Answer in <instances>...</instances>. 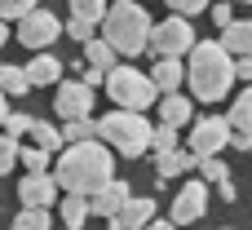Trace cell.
Returning <instances> with one entry per match:
<instances>
[{"mask_svg":"<svg viewBox=\"0 0 252 230\" xmlns=\"http://www.w3.org/2000/svg\"><path fill=\"white\" fill-rule=\"evenodd\" d=\"M58 182L71 195H97L106 182H115V146H106L102 137L89 142H66V155H58Z\"/></svg>","mask_w":252,"mask_h":230,"instance_id":"cell-1","label":"cell"},{"mask_svg":"<svg viewBox=\"0 0 252 230\" xmlns=\"http://www.w3.org/2000/svg\"><path fill=\"white\" fill-rule=\"evenodd\" d=\"M239 80L235 71V53L221 40H199L190 49V66H186V84L199 102H221L230 93V84Z\"/></svg>","mask_w":252,"mask_h":230,"instance_id":"cell-2","label":"cell"},{"mask_svg":"<svg viewBox=\"0 0 252 230\" xmlns=\"http://www.w3.org/2000/svg\"><path fill=\"white\" fill-rule=\"evenodd\" d=\"M151 31H155V22H151L146 4H137V0H115L106 9V18H102V35L120 49V58L146 53L151 49Z\"/></svg>","mask_w":252,"mask_h":230,"instance_id":"cell-3","label":"cell"},{"mask_svg":"<svg viewBox=\"0 0 252 230\" xmlns=\"http://www.w3.org/2000/svg\"><path fill=\"white\" fill-rule=\"evenodd\" d=\"M97 137L106 146H115V155H124V160H137V155L155 151V124L142 111H128V106L106 111L97 120Z\"/></svg>","mask_w":252,"mask_h":230,"instance_id":"cell-4","label":"cell"},{"mask_svg":"<svg viewBox=\"0 0 252 230\" xmlns=\"http://www.w3.org/2000/svg\"><path fill=\"white\" fill-rule=\"evenodd\" d=\"M102 89H106V98H111L115 106H128V111H146L151 102L164 98L159 84H155V75H142L137 66H115Z\"/></svg>","mask_w":252,"mask_h":230,"instance_id":"cell-5","label":"cell"},{"mask_svg":"<svg viewBox=\"0 0 252 230\" xmlns=\"http://www.w3.org/2000/svg\"><path fill=\"white\" fill-rule=\"evenodd\" d=\"M199 40H195V27H190V18L186 13H173V18H164V22H155V31H151V58H182V53H190Z\"/></svg>","mask_w":252,"mask_h":230,"instance_id":"cell-6","label":"cell"},{"mask_svg":"<svg viewBox=\"0 0 252 230\" xmlns=\"http://www.w3.org/2000/svg\"><path fill=\"white\" fill-rule=\"evenodd\" d=\"M230 137H235L230 115H204L190 124V151L195 155H221L230 146Z\"/></svg>","mask_w":252,"mask_h":230,"instance_id":"cell-7","label":"cell"},{"mask_svg":"<svg viewBox=\"0 0 252 230\" xmlns=\"http://www.w3.org/2000/svg\"><path fill=\"white\" fill-rule=\"evenodd\" d=\"M62 31H66L62 18L49 13V9H31L27 18H18V44L22 49H49Z\"/></svg>","mask_w":252,"mask_h":230,"instance_id":"cell-8","label":"cell"},{"mask_svg":"<svg viewBox=\"0 0 252 230\" xmlns=\"http://www.w3.org/2000/svg\"><path fill=\"white\" fill-rule=\"evenodd\" d=\"M53 111H58L62 120H84V115H93V84H89V80H66V84H58Z\"/></svg>","mask_w":252,"mask_h":230,"instance_id":"cell-9","label":"cell"},{"mask_svg":"<svg viewBox=\"0 0 252 230\" xmlns=\"http://www.w3.org/2000/svg\"><path fill=\"white\" fill-rule=\"evenodd\" d=\"M208 186L213 182H204V177H195V182H186L177 195H173V222L177 226H190V222H199L204 213H208Z\"/></svg>","mask_w":252,"mask_h":230,"instance_id":"cell-10","label":"cell"},{"mask_svg":"<svg viewBox=\"0 0 252 230\" xmlns=\"http://www.w3.org/2000/svg\"><path fill=\"white\" fill-rule=\"evenodd\" d=\"M58 191H62L58 173H27L22 186H18V199H22L27 208H53Z\"/></svg>","mask_w":252,"mask_h":230,"instance_id":"cell-11","label":"cell"},{"mask_svg":"<svg viewBox=\"0 0 252 230\" xmlns=\"http://www.w3.org/2000/svg\"><path fill=\"white\" fill-rule=\"evenodd\" d=\"M128 199H133V186L115 177V182H106V186H102V191H97L89 204H93V217H106V222H115V217H120V208H124Z\"/></svg>","mask_w":252,"mask_h":230,"instance_id":"cell-12","label":"cell"},{"mask_svg":"<svg viewBox=\"0 0 252 230\" xmlns=\"http://www.w3.org/2000/svg\"><path fill=\"white\" fill-rule=\"evenodd\" d=\"M155 168H159V177H182V173H190V168H199V155L186 146H177V151H155Z\"/></svg>","mask_w":252,"mask_h":230,"instance_id":"cell-13","label":"cell"},{"mask_svg":"<svg viewBox=\"0 0 252 230\" xmlns=\"http://www.w3.org/2000/svg\"><path fill=\"white\" fill-rule=\"evenodd\" d=\"M115 222H120L124 230H146L151 222H155V199H151V195H142V199L133 195V199L120 208V217H115Z\"/></svg>","mask_w":252,"mask_h":230,"instance_id":"cell-14","label":"cell"},{"mask_svg":"<svg viewBox=\"0 0 252 230\" xmlns=\"http://www.w3.org/2000/svg\"><path fill=\"white\" fill-rule=\"evenodd\" d=\"M159 120H168V124H195V102L186 98V93H164L159 98Z\"/></svg>","mask_w":252,"mask_h":230,"instance_id":"cell-15","label":"cell"},{"mask_svg":"<svg viewBox=\"0 0 252 230\" xmlns=\"http://www.w3.org/2000/svg\"><path fill=\"white\" fill-rule=\"evenodd\" d=\"M27 75H31V84L40 89V84H62V62L53 58V53H35L31 62H27Z\"/></svg>","mask_w":252,"mask_h":230,"instance_id":"cell-16","label":"cell"},{"mask_svg":"<svg viewBox=\"0 0 252 230\" xmlns=\"http://www.w3.org/2000/svg\"><path fill=\"white\" fill-rule=\"evenodd\" d=\"M58 217H62V226H66V230H80L89 217H93V204H89V195H71V191H66V199L58 204Z\"/></svg>","mask_w":252,"mask_h":230,"instance_id":"cell-17","label":"cell"},{"mask_svg":"<svg viewBox=\"0 0 252 230\" xmlns=\"http://www.w3.org/2000/svg\"><path fill=\"white\" fill-rule=\"evenodd\" d=\"M151 75H155L159 93H177V84L186 80V66H182V58H155Z\"/></svg>","mask_w":252,"mask_h":230,"instance_id":"cell-18","label":"cell"},{"mask_svg":"<svg viewBox=\"0 0 252 230\" xmlns=\"http://www.w3.org/2000/svg\"><path fill=\"white\" fill-rule=\"evenodd\" d=\"M115 58H120V49H115V44H111L106 35H93V40L84 44V62H89V66H102V71H115V66H120Z\"/></svg>","mask_w":252,"mask_h":230,"instance_id":"cell-19","label":"cell"},{"mask_svg":"<svg viewBox=\"0 0 252 230\" xmlns=\"http://www.w3.org/2000/svg\"><path fill=\"white\" fill-rule=\"evenodd\" d=\"M0 89H4L9 98H22V93H31L35 84H31L27 66H13V62H0Z\"/></svg>","mask_w":252,"mask_h":230,"instance_id":"cell-20","label":"cell"},{"mask_svg":"<svg viewBox=\"0 0 252 230\" xmlns=\"http://www.w3.org/2000/svg\"><path fill=\"white\" fill-rule=\"evenodd\" d=\"M221 44H226V49H230L235 58L252 53V22H239V18H235V22H230V27L221 31Z\"/></svg>","mask_w":252,"mask_h":230,"instance_id":"cell-21","label":"cell"},{"mask_svg":"<svg viewBox=\"0 0 252 230\" xmlns=\"http://www.w3.org/2000/svg\"><path fill=\"white\" fill-rule=\"evenodd\" d=\"M27 137H31L35 146H44V151H62V146H66V137H62V129H53L49 120H35Z\"/></svg>","mask_w":252,"mask_h":230,"instance_id":"cell-22","label":"cell"},{"mask_svg":"<svg viewBox=\"0 0 252 230\" xmlns=\"http://www.w3.org/2000/svg\"><path fill=\"white\" fill-rule=\"evenodd\" d=\"M49 226H53L49 208H27V204H22V213L13 217V226H9V230H49Z\"/></svg>","mask_w":252,"mask_h":230,"instance_id":"cell-23","label":"cell"},{"mask_svg":"<svg viewBox=\"0 0 252 230\" xmlns=\"http://www.w3.org/2000/svg\"><path fill=\"white\" fill-rule=\"evenodd\" d=\"M13 164H22V137H13V133H0V177H4Z\"/></svg>","mask_w":252,"mask_h":230,"instance_id":"cell-24","label":"cell"},{"mask_svg":"<svg viewBox=\"0 0 252 230\" xmlns=\"http://www.w3.org/2000/svg\"><path fill=\"white\" fill-rule=\"evenodd\" d=\"M230 124H235V129H248V133H252V80H248V89L235 98V106H230Z\"/></svg>","mask_w":252,"mask_h":230,"instance_id":"cell-25","label":"cell"},{"mask_svg":"<svg viewBox=\"0 0 252 230\" xmlns=\"http://www.w3.org/2000/svg\"><path fill=\"white\" fill-rule=\"evenodd\" d=\"M62 137L66 142H89V137H97V120H66V129H62Z\"/></svg>","mask_w":252,"mask_h":230,"instance_id":"cell-26","label":"cell"},{"mask_svg":"<svg viewBox=\"0 0 252 230\" xmlns=\"http://www.w3.org/2000/svg\"><path fill=\"white\" fill-rule=\"evenodd\" d=\"M49 155H53V151L27 142V146H22V164H27V173H49Z\"/></svg>","mask_w":252,"mask_h":230,"instance_id":"cell-27","label":"cell"},{"mask_svg":"<svg viewBox=\"0 0 252 230\" xmlns=\"http://www.w3.org/2000/svg\"><path fill=\"white\" fill-rule=\"evenodd\" d=\"M195 173H199V177H204V182H213V186H217V182H226V177H230V173H226V164H221V160H217V155H199V168H195Z\"/></svg>","mask_w":252,"mask_h":230,"instance_id":"cell-28","label":"cell"},{"mask_svg":"<svg viewBox=\"0 0 252 230\" xmlns=\"http://www.w3.org/2000/svg\"><path fill=\"white\" fill-rule=\"evenodd\" d=\"M106 0H71V13H80V18H89V22H97L102 27V18H106Z\"/></svg>","mask_w":252,"mask_h":230,"instance_id":"cell-29","label":"cell"},{"mask_svg":"<svg viewBox=\"0 0 252 230\" xmlns=\"http://www.w3.org/2000/svg\"><path fill=\"white\" fill-rule=\"evenodd\" d=\"M93 27H97V22H89V18H80V13H71V18H66V35H71V40H80V44H89V40H93Z\"/></svg>","mask_w":252,"mask_h":230,"instance_id":"cell-30","label":"cell"},{"mask_svg":"<svg viewBox=\"0 0 252 230\" xmlns=\"http://www.w3.org/2000/svg\"><path fill=\"white\" fill-rule=\"evenodd\" d=\"M155 151H177V124H168V120L155 124Z\"/></svg>","mask_w":252,"mask_h":230,"instance_id":"cell-31","label":"cell"},{"mask_svg":"<svg viewBox=\"0 0 252 230\" xmlns=\"http://www.w3.org/2000/svg\"><path fill=\"white\" fill-rule=\"evenodd\" d=\"M31 115H18V111H9V120H4V133H13V137H27L31 133Z\"/></svg>","mask_w":252,"mask_h":230,"instance_id":"cell-32","label":"cell"},{"mask_svg":"<svg viewBox=\"0 0 252 230\" xmlns=\"http://www.w3.org/2000/svg\"><path fill=\"white\" fill-rule=\"evenodd\" d=\"M35 9V0H0V18H27Z\"/></svg>","mask_w":252,"mask_h":230,"instance_id":"cell-33","label":"cell"},{"mask_svg":"<svg viewBox=\"0 0 252 230\" xmlns=\"http://www.w3.org/2000/svg\"><path fill=\"white\" fill-rule=\"evenodd\" d=\"M164 4H168L173 13H186V18H190V13H204V9H213L208 0H164Z\"/></svg>","mask_w":252,"mask_h":230,"instance_id":"cell-34","label":"cell"},{"mask_svg":"<svg viewBox=\"0 0 252 230\" xmlns=\"http://www.w3.org/2000/svg\"><path fill=\"white\" fill-rule=\"evenodd\" d=\"M208 18H213V27H221V31H226V27L235 22V9H230V4H213V9H208Z\"/></svg>","mask_w":252,"mask_h":230,"instance_id":"cell-35","label":"cell"},{"mask_svg":"<svg viewBox=\"0 0 252 230\" xmlns=\"http://www.w3.org/2000/svg\"><path fill=\"white\" fill-rule=\"evenodd\" d=\"M230 146H235V151H244V155H252V133H248V129H235Z\"/></svg>","mask_w":252,"mask_h":230,"instance_id":"cell-36","label":"cell"},{"mask_svg":"<svg viewBox=\"0 0 252 230\" xmlns=\"http://www.w3.org/2000/svg\"><path fill=\"white\" fill-rule=\"evenodd\" d=\"M213 191H217V195H221L226 204H235V199H239V191H235V182H230V177H226V182H217Z\"/></svg>","mask_w":252,"mask_h":230,"instance_id":"cell-37","label":"cell"},{"mask_svg":"<svg viewBox=\"0 0 252 230\" xmlns=\"http://www.w3.org/2000/svg\"><path fill=\"white\" fill-rule=\"evenodd\" d=\"M235 71H239V80H252V53L235 58Z\"/></svg>","mask_w":252,"mask_h":230,"instance_id":"cell-38","label":"cell"},{"mask_svg":"<svg viewBox=\"0 0 252 230\" xmlns=\"http://www.w3.org/2000/svg\"><path fill=\"white\" fill-rule=\"evenodd\" d=\"M146 230H177V222H173V217H164V222L155 217V222H151V226H146Z\"/></svg>","mask_w":252,"mask_h":230,"instance_id":"cell-39","label":"cell"},{"mask_svg":"<svg viewBox=\"0 0 252 230\" xmlns=\"http://www.w3.org/2000/svg\"><path fill=\"white\" fill-rule=\"evenodd\" d=\"M4 120H9V93L0 89V129H4Z\"/></svg>","mask_w":252,"mask_h":230,"instance_id":"cell-40","label":"cell"},{"mask_svg":"<svg viewBox=\"0 0 252 230\" xmlns=\"http://www.w3.org/2000/svg\"><path fill=\"white\" fill-rule=\"evenodd\" d=\"M4 22H9V18H0V44L9 40V27H4Z\"/></svg>","mask_w":252,"mask_h":230,"instance_id":"cell-41","label":"cell"},{"mask_svg":"<svg viewBox=\"0 0 252 230\" xmlns=\"http://www.w3.org/2000/svg\"><path fill=\"white\" fill-rule=\"evenodd\" d=\"M106 230H124V226H120V222H111V226H106Z\"/></svg>","mask_w":252,"mask_h":230,"instance_id":"cell-42","label":"cell"},{"mask_svg":"<svg viewBox=\"0 0 252 230\" xmlns=\"http://www.w3.org/2000/svg\"><path fill=\"white\" fill-rule=\"evenodd\" d=\"M244 4H252V0H244Z\"/></svg>","mask_w":252,"mask_h":230,"instance_id":"cell-43","label":"cell"},{"mask_svg":"<svg viewBox=\"0 0 252 230\" xmlns=\"http://www.w3.org/2000/svg\"><path fill=\"white\" fill-rule=\"evenodd\" d=\"M217 230H226V226H217Z\"/></svg>","mask_w":252,"mask_h":230,"instance_id":"cell-44","label":"cell"}]
</instances>
